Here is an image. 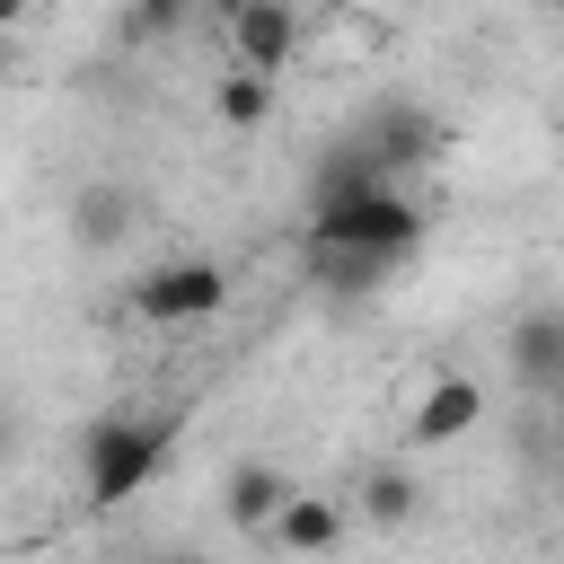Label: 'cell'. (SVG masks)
Here are the masks:
<instances>
[{
	"instance_id": "cell-1",
	"label": "cell",
	"mask_w": 564,
	"mask_h": 564,
	"mask_svg": "<svg viewBox=\"0 0 564 564\" xmlns=\"http://www.w3.org/2000/svg\"><path fill=\"white\" fill-rule=\"evenodd\" d=\"M176 432H185L176 405H106V414H88V432H79V494H88V511H123L141 485H159Z\"/></svg>"
},
{
	"instance_id": "cell-2",
	"label": "cell",
	"mask_w": 564,
	"mask_h": 564,
	"mask_svg": "<svg viewBox=\"0 0 564 564\" xmlns=\"http://www.w3.org/2000/svg\"><path fill=\"white\" fill-rule=\"evenodd\" d=\"M423 203L405 185H352V194H317L308 203V247H344V256H388L405 264L423 247Z\"/></svg>"
},
{
	"instance_id": "cell-3",
	"label": "cell",
	"mask_w": 564,
	"mask_h": 564,
	"mask_svg": "<svg viewBox=\"0 0 564 564\" xmlns=\"http://www.w3.org/2000/svg\"><path fill=\"white\" fill-rule=\"evenodd\" d=\"M220 308H229V264L220 256H167L132 282L141 326H194V317H220Z\"/></svg>"
},
{
	"instance_id": "cell-4",
	"label": "cell",
	"mask_w": 564,
	"mask_h": 564,
	"mask_svg": "<svg viewBox=\"0 0 564 564\" xmlns=\"http://www.w3.org/2000/svg\"><path fill=\"white\" fill-rule=\"evenodd\" d=\"M220 26H229V70L282 79V70L300 62V0H256V9L220 18Z\"/></svg>"
},
{
	"instance_id": "cell-5",
	"label": "cell",
	"mask_w": 564,
	"mask_h": 564,
	"mask_svg": "<svg viewBox=\"0 0 564 564\" xmlns=\"http://www.w3.org/2000/svg\"><path fill=\"white\" fill-rule=\"evenodd\" d=\"M485 423V388L467 379V370H441L423 397H414V414H405V441L414 449H449V441H467Z\"/></svg>"
},
{
	"instance_id": "cell-6",
	"label": "cell",
	"mask_w": 564,
	"mask_h": 564,
	"mask_svg": "<svg viewBox=\"0 0 564 564\" xmlns=\"http://www.w3.org/2000/svg\"><path fill=\"white\" fill-rule=\"evenodd\" d=\"M352 141H361V159H370V167H379V176L397 185L405 167H423V159L441 150V123H432L423 106H379V115H370V123H361Z\"/></svg>"
},
{
	"instance_id": "cell-7",
	"label": "cell",
	"mask_w": 564,
	"mask_h": 564,
	"mask_svg": "<svg viewBox=\"0 0 564 564\" xmlns=\"http://www.w3.org/2000/svg\"><path fill=\"white\" fill-rule=\"evenodd\" d=\"M264 538H273L291 564H317V555H335V546H344V502H335V494L291 485V494H282V511L264 520Z\"/></svg>"
},
{
	"instance_id": "cell-8",
	"label": "cell",
	"mask_w": 564,
	"mask_h": 564,
	"mask_svg": "<svg viewBox=\"0 0 564 564\" xmlns=\"http://www.w3.org/2000/svg\"><path fill=\"white\" fill-rule=\"evenodd\" d=\"M502 352H511V379H520L529 397H555V388H564V308H529Z\"/></svg>"
},
{
	"instance_id": "cell-9",
	"label": "cell",
	"mask_w": 564,
	"mask_h": 564,
	"mask_svg": "<svg viewBox=\"0 0 564 564\" xmlns=\"http://www.w3.org/2000/svg\"><path fill=\"white\" fill-rule=\"evenodd\" d=\"M282 494H291V476H282L273 458H238V467H229V485H220V511H229V529L264 538V520L282 511Z\"/></svg>"
},
{
	"instance_id": "cell-10",
	"label": "cell",
	"mask_w": 564,
	"mask_h": 564,
	"mask_svg": "<svg viewBox=\"0 0 564 564\" xmlns=\"http://www.w3.org/2000/svg\"><path fill=\"white\" fill-rule=\"evenodd\" d=\"M132 212H141L132 185H106V176L79 185V194H70V247H115V238L132 229Z\"/></svg>"
},
{
	"instance_id": "cell-11",
	"label": "cell",
	"mask_w": 564,
	"mask_h": 564,
	"mask_svg": "<svg viewBox=\"0 0 564 564\" xmlns=\"http://www.w3.org/2000/svg\"><path fill=\"white\" fill-rule=\"evenodd\" d=\"M352 511H361L370 529H414V520H423V485H414L405 467H370V476L352 485Z\"/></svg>"
},
{
	"instance_id": "cell-12",
	"label": "cell",
	"mask_w": 564,
	"mask_h": 564,
	"mask_svg": "<svg viewBox=\"0 0 564 564\" xmlns=\"http://www.w3.org/2000/svg\"><path fill=\"white\" fill-rule=\"evenodd\" d=\"M264 115H273V79H256V70H220V79H212V123L256 132Z\"/></svg>"
},
{
	"instance_id": "cell-13",
	"label": "cell",
	"mask_w": 564,
	"mask_h": 564,
	"mask_svg": "<svg viewBox=\"0 0 564 564\" xmlns=\"http://www.w3.org/2000/svg\"><path fill=\"white\" fill-rule=\"evenodd\" d=\"M308 273H317L326 291H379L388 256H344V247H308Z\"/></svg>"
},
{
	"instance_id": "cell-14",
	"label": "cell",
	"mask_w": 564,
	"mask_h": 564,
	"mask_svg": "<svg viewBox=\"0 0 564 564\" xmlns=\"http://www.w3.org/2000/svg\"><path fill=\"white\" fill-rule=\"evenodd\" d=\"M194 18V0H123V26L132 35H176Z\"/></svg>"
},
{
	"instance_id": "cell-15",
	"label": "cell",
	"mask_w": 564,
	"mask_h": 564,
	"mask_svg": "<svg viewBox=\"0 0 564 564\" xmlns=\"http://www.w3.org/2000/svg\"><path fill=\"white\" fill-rule=\"evenodd\" d=\"M9 458H18V405L0 397V467H9Z\"/></svg>"
},
{
	"instance_id": "cell-16",
	"label": "cell",
	"mask_w": 564,
	"mask_h": 564,
	"mask_svg": "<svg viewBox=\"0 0 564 564\" xmlns=\"http://www.w3.org/2000/svg\"><path fill=\"white\" fill-rule=\"evenodd\" d=\"M123 564H203L194 546H159V555H123Z\"/></svg>"
},
{
	"instance_id": "cell-17",
	"label": "cell",
	"mask_w": 564,
	"mask_h": 564,
	"mask_svg": "<svg viewBox=\"0 0 564 564\" xmlns=\"http://www.w3.org/2000/svg\"><path fill=\"white\" fill-rule=\"evenodd\" d=\"M26 18H35V0H0V35H9V26H26Z\"/></svg>"
},
{
	"instance_id": "cell-18",
	"label": "cell",
	"mask_w": 564,
	"mask_h": 564,
	"mask_svg": "<svg viewBox=\"0 0 564 564\" xmlns=\"http://www.w3.org/2000/svg\"><path fill=\"white\" fill-rule=\"evenodd\" d=\"M238 9H256V0H212V18H238Z\"/></svg>"
}]
</instances>
